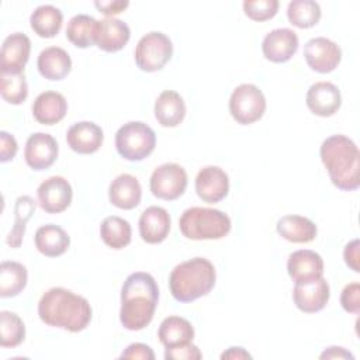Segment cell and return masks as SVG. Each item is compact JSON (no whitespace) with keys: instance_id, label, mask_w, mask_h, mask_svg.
<instances>
[{"instance_id":"cell-17","label":"cell","mask_w":360,"mask_h":360,"mask_svg":"<svg viewBox=\"0 0 360 360\" xmlns=\"http://www.w3.org/2000/svg\"><path fill=\"white\" fill-rule=\"evenodd\" d=\"M31 41L22 32L6 37L0 51V72L21 73L30 59Z\"/></svg>"},{"instance_id":"cell-37","label":"cell","mask_w":360,"mask_h":360,"mask_svg":"<svg viewBox=\"0 0 360 360\" xmlns=\"http://www.w3.org/2000/svg\"><path fill=\"white\" fill-rule=\"evenodd\" d=\"M278 1L277 0H245L243 11L253 21H266L277 14Z\"/></svg>"},{"instance_id":"cell-39","label":"cell","mask_w":360,"mask_h":360,"mask_svg":"<svg viewBox=\"0 0 360 360\" xmlns=\"http://www.w3.org/2000/svg\"><path fill=\"white\" fill-rule=\"evenodd\" d=\"M202 357L200 349L191 343L166 347L165 359L166 360H200Z\"/></svg>"},{"instance_id":"cell-31","label":"cell","mask_w":360,"mask_h":360,"mask_svg":"<svg viewBox=\"0 0 360 360\" xmlns=\"http://www.w3.org/2000/svg\"><path fill=\"white\" fill-rule=\"evenodd\" d=\"M27 267L18 262L4 260L0 264V297L10 298L18 295L27 285Z\"/></svg>"},{"instance_id":"cell-42","label":"cell","mask_w":360,"mask_h":360,"mask_svg":"<svg viewBox=\"0 0 360 360\" xmlns=\"http://www.w3.org/2000/svg\"><path fill=\"white\" fill-rule=\"evenodd\" d=\"M360 243H359V239H353L352 242H349L346 246H345V250H343V257H345V262L346 264L354 271V273H359L360 271V266H359V260H360V255H359V248Z\"/></svg>"},{"instance_id":"cell-44","label":"cell","mask_w":360,"mask_h":360,"mask_svg":"<svg viewBox=\"0 0 360 360\" xmlns=\"http://www.w3.org/2000/svg\"><path fill=\"white\" fill-rule=\"evenodd\" d=\"M321 359H354V356L352 353H349L345 347L340 346H330L328 349H325L321 356Z\"/></svg>"},{"instance_id":"cell-16","label":"cell","mask_w":360,"mask_h":360,"mask_svg":"<svg viewBox=\"0 0 360 360\" xmlns=\"http://www.w3.org/2000/svg\"><path fill=\"white\" fill-rule=\"evenodd\" d=\"M298 49V35L290 28H276L266 34L262 42L264 58L273 63L290 60Z\"/></svg>"},{"instance_id":"cell-45","label":"cell","mask_w":360,"mask_h":360,"mask_svg":"<svg viewBox=\"0 0 360 360\" xmlns=\"http://www.w3.org/2000/svg\"><path fill=\"white\" fill-rule=\"evenodd\" d=\"M221 359H222V360H225V359L242 360V359H252V354L248 353L243 347L232 346V347H229L228 350H225V352L221 354Z\"/></svg>"},{"instance_id":"cell-27","label":"cell","mask_w":360,"mask_h":360,"mask_svg":"<svg viewBox=\"0 0 360 360\" xmlns=\"http://www.w3.org/2000/svg\"><path fill=\"white\" fill-rule=\"evenodd\" d=\"M277 233L292 243L312 242L318 233L314 221L302 215H284L276 224Z\"/></svg>"},{"instance_id":"cell-20","label":"cell","mask_w":360,"mask_h":360,"mask_svg":"<svg viewBox=\"0 0 360 360\" xmlns=\"http://www.w3.org/2000/svg\"><path fill=\"white\" fill-rule=\"evenodd\" d=\"M287 271L294 283L322 277L323 259L315 250H309V249L295 250L288 256Z\"/></svg>"},{"instance_id":"cell-32","label":"cell","mask_w":360,"mask_h":360,"mask_svg":"<svg viewBox=\"0 0 360 360\" xmlns=\"http://www.w3.org/2000/svg\"><path fill=\"white\" fill-rule=\"evenodd\" d=\"M100 236L108 248L115 250L124 249L131 243V224L117 215L105 217L100 225Z\"/></svg>"},{"instance_id":"cell-26","label":"cell","mask_w":360,"mask_h":360,"mask_svg":"<svg viewBox=\"0 0 360 360\" xmlns=\"http://www.w3.org/2000/svg\"><path fill=\"white\" fill-rule=\"evenodd\" d=\"M34 242L41 255L46 257H58L68 250L70 238L63 228L55 224H46L37 229Z\"/></svg>"},{"instance_id":"cell-38","label":"cell","mask_w":360,"mask_h":360,"mask_svg":"<svg viewBox=\"0 0 360 360\" xmlns=\"http://www.w3.org/2000/svg\"><path fill=\"white\" fill-rule=\"evenodd\" d=\"M340 305L346 312L359 314L360 312V284L350 283L347 284L340 294Z\"/></svg>"},{"instance_id":"cell-6","label":"cell","mask_w":360,"mask_h":360,"mask_svg":"<svg viewBox=\"0 0 360 360\" xmlns=\"http://www.w3.org/2000/svg\"><path fill=\"white\" fill-rule=\"evenodd\" d=\"M155 146L156 134L142 121H129L115 132V149L125 160H143L155 150Z\"/></svg>"},{"instance_id":"cell-34","label":"cell","mask_w":360,"mask_h":360,"mask_svg":"<svg viewBox=\"0 0 360 360\" xmlns=\"http://www.w3.org/2000/svg\"><path fill=\"white\" fill-rule=\"evenodd\" d=\"M322 11L314 0H292L287 7V18L297 28H311L321 20Z\"/></svg>"},{"instance_id":"cell-9","label":"cell","mask_w":360,"mask_h":360,"mask_svg":"<svg viewBox=\"0 0 360 360\" xmlns=\"http://www.w3.org/2000/svg\"><path fill=\"white\" fill-rule=\"evenodd\" d=\"M187 173L177 163H163L158 166L149 180V188L156 198L173 201L181 197L187 188Z\"/></svg>"},{"instance_id":"cell-30","label":"cell","mask_w":360,"mask_h":360,"mask_svg":"<svg viewBox=\"0 0 360 360\" xmlns=\"http://www.w3.org/2000/svg\"><path fill=\"white\" fill-rule=\"evenodd\" d=\"M62 22V11L52 4L38 6L30 17V25L32 31L41 38H53L60 31Z\"/></svg>"},{"instance_id":"cell-15","label":"cell","mask_w":360,"mask_h":360,"mask_svg":"<svg viewBox=\"0 0 360 360\" xmlns=\"http://www.w3.org/2000/svg\"><path fill=\"white\" fill-rule=\"evenodd\" d=\"M305 103L309 111L318 117H332L342 105V94L330 82H316L309 86Z\"/></svg>"},{"instance_id":"cell-7","label":"cell","mask_w":360,"mask_h":360,"mask_svg":"<svg viewBox=\"0 0 360 360\" xmlns=\"http://www.w3.org/2000/svg\"><path fill=\"white\" fill-rule=\"evenodd\" d=\"M173 44L170 38L160 32L152 31L145 34L135 48V63L143 72H158L170 60Z\"/></svg>"},{"instance_id":"cell-43","label":"cell","mask_w":360,"mask_h":360,"mask_svg":"<svg viewBox=\"0 0 360 360\" xmlns=\"http://www.w3.org/2000/svg\"><path fill=\"white\" fill-rule=\"evenodd\" d=\"M94 6L104 15L112 17L115 14L122 13L129 6V3L122 1V0H110V1H94Z\"/></svg>"},{"instance_id":"cell-18","label":"cell","mask_w":360,"mask_h":360,"mask_svg":"<svg viewBox=\"0 0 360 360\" xmlns=\"http://www.w3.org/2000/svg\"><path fill=\"white\" fill-rule=\"evenodd\" d=\"M104 141L101 127L91 121H80L73 124L66 132L68 146L80 155L97 152Z\"/></svg>"},{"instance_id":"cell-8","label":"cell","mask_w":360,"mask_h":360,"mask_svg":"<svg viewBox=\"0 0 360 360\" xmlns=\"http://www.w3.org/2000/svg\"><path fill=\"white\" fill-rule=\"evenodd\" d=\"M266 111V97L263 91L250 83L239 84L229 97V112L240 125L259 121Z\"/></svg>"},{"instance_id":"cell-5","label":"cell","mask_w":360,"mask_h":360,"mask_svg":"<svg viewBox=\"0 0 360 360\" xmlns=\"http://www.w3.org/2000/svg\"><path fill=\"white\" fill-rule=\"evenodd\" d=\"M179 228L183 236L191 240L221 239L231 231V218L215 208L191 207L183 211Z\"/></svg>"},{"instance_id":"cell-40","label":"cell","mask_w":360,"mask_h":360,"mask_svg":"<svg viewBox=\"0 0 360 360\" xmlns=\"http://www.w3.org/2000/svg\"><path fill=\"white\" fill-rule=\"evenodd\" d=\"M18 150V143L13 135L6 131L0 132V162L6 163L15 158Z\"/></svg>"},{"instance_id":"cell-41","label":"cell","mask_w":360,"mask_h":360,"mask_svg":"<svg viewBox=\"0 0 360 360\" xmlns=\"http://www.w3.org/2000/svg\"><path fill=\"white\" fill-rule=\"evenodd\" d=\"M120 359H141V360H153L155 353L150 346L145 343H131L124 349Z\"/></svg>"},{"instance_id":"cell-3","label":"cell","mask_w":360,"mask_h":360,"mask_svg":"<svg viewBox=\"0 0 360 360\" xmlns=\"http://www.w3.org/2000/svg\"><path fill=\"white\" fill-rule=\"evenodd\" d=\"M319 153L335 187L342 191H354L360 187V152L349 136L330 135L322 142Z\"/></svg>"},{"instance_id":"cell-29","label":"cell","mask_w":360,"mask_h":360,"mask_svg":"<svg viewBox=\"0 0 360 360\" xmlns=\"http://www.w3.org/2000/svg\"><path fill=\"white\" fill-rule=\"evenodd\" d=\"M98 32V21L87 14L73 15L66 27V38L77 48H89L96 45Z\"/></svg>"},{"instance_id":"cell-33","label":"cell","mask_w":360,"mask_h":360,"mask_svg":"<svg viewBox=\"0 0 360 360\" xmlns=\"http://www.w3.org/2000/svg\"><path fill=\"white\" fill-rule=\"evenodd\" d=\"M34 212H35V201L30 195H20L15 200L14 226L11 228V231L8 232V235L6 238V243L10 248L17 249L21 246L22 238L25 233V228H27V222L31 219Z\"/></svg>"},{"instance_id":"cell-12","label":"cell","mask_w":360,"mask_h":360,"mask_svg":"<svg viewBox=\"0 0 360 360\" xmlns=\"http://www.w3.org/2000/svg\"><path fill=\"white\" fill-rule=\"evenodd\" d=\"M330 297L329 284L323 277L298 281L292 290V300L295 307L305 314H315L322 311Z\"/></svg>"},{"instance_id":"cell-10","label":"cell","mask_w":360,"mask_h":360,"mask_svg":"<svg viewBox=\"0 0 360 360\" xmlns=\"http://www.w3.org/2000/svg\"><path fill=\"white\" fill-rule=\"evenodd\" d=\"M304 58L308 66L318 73L333 72L342 59V49L326 37L311 38L304 46Z\"/></svg>"},{"instance_id":"cell-28","label":"cell","mask_w":360,"mask_h":360,"mask_svg":"<svg viewBox=\"0 0 360 360\" xmlns=\"http://www.w3.org/2000/svg\"><path fill=\"white\" fill-rule=\"evenodd\" d=\"M158 338L165 347L191 343L194 339V328L186 318L172 315L160 322Z\"/></svg>"},{"instance_id":"cell-23","label":"cell","mask_w":360,"mask_h":360,"mask_svg":"<svg viewBox=\"0 0 360 360\" xmlns=\"http://www.w3.org/2000/svg\"><path fill=\"white\" fill-rule=\"evenodd\" d=\"M68 101L58 91H44L32 103V115L42 125H55L65 118Z\"/></svg>"},{"instance_id":"cell-19","label":"cell","mask_w":360,"mask_h":360,"mask_svg":"<svg viewBox=\"0 0 360 360\" xmlns=\"http://www.w3.org/2000/svg\"><path fill=\"white\" fill-rule=\"evenodd\" d=\"M170 215L158 205L148 207L139 217V235L143 242L156 245L163 242L170 232Z\"/></svg>"},{"instance_id":"cell-13","label":"cell","mask_w":360,"mask_h":360,"mask_svg":"<svg viewBox=\"0 0 360 360\" xmlns=\"http://www.w3.org/2000/svg\"><path fill=\"white\" fill-rule=\"evenodd\" d=\"M59 153L56 139L46 132H34L28 136L24 148L25 163L34 170L49 169Z\"/></svg>"},{"instance_id":"cell-11","label":"cell","mask_w":360,"mask_h":360,"mask_svg":"<svg viewBox=\"0 0 360 360\" xmlns=\"http://www.w3.org/2000/svg\"><path fill=\"white\" fill-rule=\"evenodd\" d=\"M37 197L41 210L48 214H59L70 205L73 190L65 177L51 176L38 186Z\"/></svg>"},{"instance_id":"cell-35","label":"cell","mask_w":360,"mask_h":360,"mask_svg":"<svg viewBox=\"0 0 360 360\" xmlns=\"http://www.w3.org/2000/svg\"><path fill=\"white\" fill-rule=\"evenodd\" d=\"M0 93L3 100L8 104H22L28 96V84L24 72H0Z\"/></svg>"},{"instance_id":"cell-22","label":"cell","mask_w":360,"mask_h":360,"mask_svg":"<svg viewBox=\"0 0 360 360\" xmlns=\"http://www.w3.org/2000/svg\"><path fill=\"white\" fill-rule=\"evenodd\" d=\"M38 72L46 80H63L72 70V59L69 53L59 46H48L42 49L37 60Z\"/></svg>"},{"instance_id":"cell-2","label":"cell","mask_w":360,"mask_h":360,"mask_svg":"<svg viewBox=\"0 0 360 360\" xmlns=\"http://www.w3.org/2000/svg\"><path fill=\"white\" fill-rule=\"evenodd\" d=\"M38 315L44 323L75 333L87 328L93 311L84 297L63 287H52L42 294Z\"/></svg>"},{"instance_id":"cell-4","label":"cell","mask_w":360,"mask_h":360,"mask_svg":"<svg viewBox=\"0 0 360 360\" xmlns=\"http://www.w3.org/2000/svg\"><path fill=\"white\" fill-rule=\"evenodd\" d=\"M214 264L205 257H193L177 264L169 276V288L179 302H191L207 294L215 285Z\"/></svg>"},{"instance_id":"cell-24","label":"cell","mask_w":360,"mask_h":360,"mask_svg":"<svg viewBox=\"0 0 360 360\" xmlns=\"http://www.w3.org/2000/svg\"><path fill=\"white\" fill-rule=\"evenodd\" d=\"M131 38V30L127 22L107 17L98 21V32L96 45L104 52H118L121 51Z\"/></svg>"},{"instance_id":"cell-14","label":"cell","mask_w":360,"mask_h":360,"mask_svg":"<svg viewBox=\"0 0 360 360\" xmlns=\"http://www.w3.org/2000/svg\"><path fill=\"white\" fill-rule=\"evenodd\" d=\"M229 191V177L218 166L202 167L195 177V193L208 204L222 201Z\"/></svg>"},{"instance_id":"cell-21","label":"cell","mask_w":360,"mask_h":360,"mask_svg":"<svg viewBox=\"0 0 360 360\" xmlns=\"http://www.w3.org/2000/svg\"><path fill=\"white\" fill-rule=\"evenodd\" d=\"M142 197V187L138 179L132 174L124 173L117 176L108 187L110 202L120 210H132L139 205Z\"/></svg>"},{"instance_id":"cell-36","label":"cell","mask_w":360,"mask_h":360,"mask_svg":"<svg viewBox=\"0 0 360 360\" xmlns=\"http://www.w3.org/2000/svg\"><path fill=\"white\" fill-rule=\"evenodd\" d=\"M25 339V325L22 319L10 311L0 312V346L17 347Z\"/></svg>"},{"instance_id":"cell-1","label":"cell","mask_w":360,"mask_h":360,"mask_svg":"<svg viewBox=\"0 0 360 360\" xmlns=\"http://www.w3.org/2000/svg\"><path fill=\"white\" fill-rule=\"evenodd\" d=\"M159 302V287L155 277L145 271L129 274L121 288V325L128 330L146 328Z\"/></svg>"},{"instance_id":"cell-25","label":"cell","mask_w":360,"mask_h":360,"mask_svg":"<svg viewBox=\"0 0 360 360\" xmlns=\"http://www.w3.org/2000/svg\"><path fill=\"white\" fill-rule=\"evenodd\" d=\"M155 118L165 128L177 127L186 117V103L174 90L162 91L155 101Z\"/></svg>"}]
</instances>
